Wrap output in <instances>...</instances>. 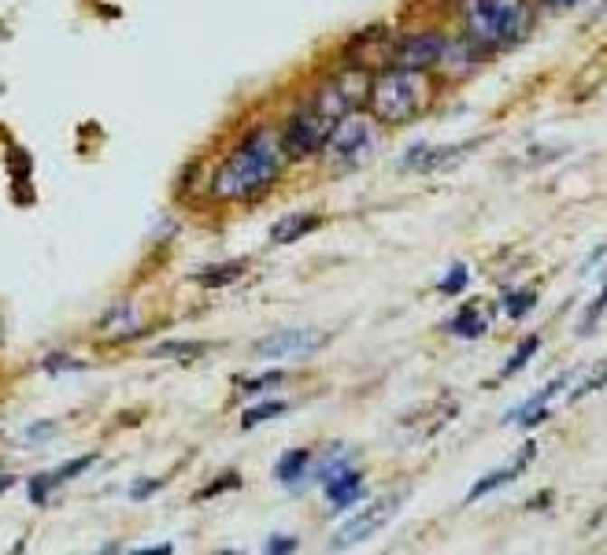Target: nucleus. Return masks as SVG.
Returning <instances> with one entry per match:
<instances>
[{"label": "nucleus", "mask_w": 607, "mask_h": 555, "mask_svg": "<svg viewBox=\"0 0 607 555\" xmlns=\"http://www.w3.org/2000/svg\"><path fill=\"white\" fill-rule=\"evenodd\" d=\"M311 466V456L304 452V448H297V452H286L278 459V466H274V478L278 482H286V485H297L300 478H304V470Z\"/></svg>", "instance_id": "obj_14"}, {"label": "nucleus", "mask_w": 607, "mask_h": 555, "mask_svg": "<svg viewBox=\"0 0 607 555\" xmlns=\"http://www.w3.org/2000/svg\"><path fill=\"white\" fill-rule=\"evenodd\" d=\"M463 23H467V42L474 49H485V52L511 49L530 33V5L526 0H467Z\"/></svg>", "instance_id": "obj_4"}, {"label": "nucleus", "mask_w": 607, "mask_h": 555, "mask_svg": "<svg viewBox=\"0 0 607 555\" xmlns=\"http://www.w3.org/2000/svg\"><path fill=\"white\" fill-rule=\"evenodd\" d=\"M444 49H449V37L444 33H412V37H400V42H393L385 63L389 67H412V71H433L444 56Z\"/></svg>", "instance_id": "obj_6"}, {"label": "nucleus", "mask_w": 607, "mask_h": 555, "mask_svg": "<svg viewBox=\"0 0 607 555\" xmlns=\"http://www.w3.org/2000/svg\"><path fill=\"white\" fill-rule=\"evenodd\" d=\"M318 344L322 337H315L311 330H281V334L263 337L256 344V355L260 360H293V355H311Z\"/></svg>", "instance_id": "obj_8"}, {"label": "nucleus", "mask_w": 607, "mask_h": 555, "mask_svg": "<svg viewBox=\"0 0 607 555\" xmlns=\"http://www.w3.org/2000/svg\"><path fill=\"white\" fill-rule=\"evenodd\" d=\"M537 344H541L537 337H526V344H518V348L511 352V360L504 363V371H500V374H504V378H511V374H518V371H522L526 363H530V355L537 352Z\"/></svg>", "instance_id": "obj_17"}, {"label": "nucleus", "mask_w": 607, "mask_h": 555, "mask_svg": "<svg viewBox=\"0 0 607 555\" xmlns=\"http://www.w3.org/2000/svg\"><path fill=\"white\" fill-rule=\"evenodd\" d=\"M545 5H548V8H574L578 0H545Z\"/></svg>", "instance_id": "obj_23"}, {"label": "nucleus", "mask_w": 607, "mask_h": 555, "mask_svg": "<svg viewBox=\"0 0 607 555\" xmlns=\"http://www.w3.org/2000/svg\"><path fill=\"white\" fill-rule=\"evenodd\" d=\"M241 270H245V263H219V267H204V270L196 274V282H200V286H208V289H215V286L237 282Z\"/></svg>", "instance_id": "obj_15"}, {"label": "nucleus", "mask_w": 607, "mask_h": 555, "mask_svg": "<svg viewBox=\"0 0 607 555\" xmlns=\"http://www.w3.org/2000/svg\"><path fill=\"white\" fill-rule=\"evenodd\" d=\"M530 459H534V445H526L522 448V456L511 463V466H504V470H493V474H485V478L467 493V500L474 503V500H481V496H489V493H497V489H504V485H511L515 478H518V474L526 470V466H530Z\"/></svg>", "instance_id": "obj_11"}, {"label": "nucleus", "mask_w": 607, "mask_h": 555, "mask_svg": "<svg viewBox=\"0 0 607 555\" xmlns=\"http://www.w3.org/2000/svg\"><path fill=\"white\" fill-rule=\"evenodd\" d=\"M367 86H371L367 74H363L359 67H352V71L330 78L311 100H304L286 123V130H281L289 160H308V155L322 152V145H327V137L334 134V127L345 115L359 111V104L367 100Z\"/></svg>", "instance_id": "obj_2"}, {"label": "nucleus", "mask_w": 607, "mask_h": 555, "mask_svg": "<svg viewBox=\"0 0 607 555\" xmlns=\"http://www.w3.org/2000/svg\"><path fill=\"white\" fill-rule=\"evenodd\" d=\"M267 551L278 555V551H297V537H270L267 541Z\"/></svg>", "instance_id": "obj_21"}, {"label": "nucleus", "mask_w": 607, "mask_h": 555, "mask_svg": "<svg viewBox=\"0 0 607 555\" xmlns=\"http://www.w3.org/2000/svg\"><path fill=\"white\" fill-rule=\"evenodd\" d=\"M534 300H537L534 289H526V293H507V296H504V311L511 315V319H522V315L534 307Z\"/></svg>", "instance_id": "obj_19"}, {"label": "nucleus", "mask_w": 607, "mask_h": 555, "mask_svg": "<svg viewBox=\"0 0 607 555\" xmlns=\"http://www.w3.org/2000/svg\"><path fill=\"white\" fill-rule=\"evenodd\" d=\"M315 226H318V215H308V212L286 215L281 222L270 226V241H274V245H293V241H300L304 233H311Z\"/></svg>", "instance_id": "obj_12"}, {"label": "nucleus", "mask_w": 607, "mask_h": 555, "mask_svg": "<svg viewBox=\"0 0 607 555\" xmlns=\"http://www.w3.org/2000/svg\"><path fill=\"white\" fill-rule=\"evenodd\" d=\"M322 496H327V503L334 511H348L363 496V474L352 470V466H345L341 474H334V478L322 482Z\"/></svg>", "instance_id": "obj_9"}, {"label": "nucleus", "mask_w": 607, "mask_h": 555, "mask_svg": "<svg viewBox=\"0 0 607 555\" xmlns=\"http://www.w3.org/2000/svg\"><path fill=\"white\" fill-rule=\"evenodd\" d=\"M322 148H327V160L334 171H356L378 152V123L371 115L352 111L334 127V134L327 137Z\"/></svg>", "instance_id": "obj_5"}, {"label": "nucleus", "mask_w": 607, "mask_h": 555, "mask_svg": "<svg viewBox=\"0 0 607 555\" xmlns=\"http://www.w3.org/2000/svg\"><path fill=\"white\" fill-rule=\"evenodd\" d=\"M278 381H281V371H274V374H263V378H256V381H249L245 389H249L252 396H260L263 389H270V385H278Z\"/></svg>", "instance_id": "obj_20"}, {"label": "nucleus", "mask_w": 607, "mask_h": 555, "mask_svg": "<svg viewBox=\"0 0 607 555\" xmlns=\"http://www.w3.org/2000/svg\"><path fill=\"white\" fill-rule=\"evenodd\" d=\"M156 489H159V482H148V485H134V489H130V496H134V500H145V496H152Z\"/></svg>", "instance_id": "obj_22"}, {"label": "nucleus", "mask_w": 607, "mask_h": 555, "mask_svg": "<svg viewBox=\"0 0 607 555\" xmlns=\"http://www.w3.org/2000/svg\"><path fill=\"white\" fill-rule=\"evenodd\" d=\"M449 330H452L456 337H467V341H474V337H481V334H485V315H481L474 304H463V307L452 315Z\"/></svg>", "instance_id": "obj_13"}, {"label": "nucleus", "mask_w": 607, "mask_h": 555, "mask_svg": "<svg viewBox=\"0 0 607 555\" xmlns=\"http://www.w3.org/2000/svg\"><path fill=\"white\" fill-rule=\"evenodd\" d=\"M393 507H396V496H385V500L371 503L367 511H359V514H352V519H345L337 526V533H334V548H352L359 541H367L371 533H378L393 519Z\"/></svg>", "instance_id": "obj_7"}, {"label": "nucleus", "mask_w": 607, "mask_h": 555, "mask_svg": "<svg viewBox=\"0 0 607 555\" xmlns=\"http://www.w3.org/2000/svg\"><path fill=\"white\" fill-rule=\"evenodd\" d=\"M12 482H15L12 474H0V493H5V489H12Z\"/></svg>", "instance_id": "obj_24"}, {"label": "nucleus", "mask_w": 607, "mask_h": 555, "mask_svg": "<svg viewBox=\"0 0 607 555\" xmlns=\"http://www.w3.org/2000/svg\"><path fill=\"white\" fill-rule=\"evenodd\" d=\"M97 463V456H82V459H71V463H63V466H56L52 474H37V478L30 482V500L33 503H45V496L52 493V489H60L67 478H78L82 470H90Z\"/></svg>", "instance_id": "obj_10"}, {"label": "nucleus", "mask_w": 607, "mask_h": 555, "mask_svg": "<svg viewBox=\"0 0 607 555\" xmlns=\"http://www.w3.org/2000/svg\"><path fill=\"white\" fill-rule=\"evenodd\" d=\"M286 160L289 152L281 141V130L252 127L212 174V196L223 204H249L281 178Z\"/></svg>", "instance_id": "obj_1"}, {"label": "nucleus", "mask_w": 607, "mask_h": 555, "mask_svg": "<svg viewBox=\"0 0 607 555\" xmlns=\"http://www.w3.org/2000/svg\"><path fill=\"white\" fill-rule=\"evenodd\" d=\"M433 74L412 67H385L367 86V111L378 127H403L433 104Z\"/></svg>", "instance_id": "obj_3"}, {"label": "nucleus", "mask_w": 607, "mask_h": 555, "mask_svg": "<svg viewBox=\"0 0 607 555\" xmlns=\"http://www.w3.org/2000/svg\"><path fill=\"white\" fill-rule=\"evenodd\" d=\"M467 282H470V270H467L463 263H456V267H452V270L437 282V289H441L444 296H456V293H463V286H467Z\"/></svg>", "instance_id": "obj_18"}, {"label": "nucleus", "mask_w": 607, "mask_h": 555, "mask_svg": "<svg viewBox=\"0 0 607 555\" xmlns=\"http://www.w3.org/2000/svg\"><path fill=\"white\" fill-rule=\"evenodd\" d=\"M278 415H286V404H281V400L256 404V408H249L245 415H241V426H245V429H252V426H260V422H267V419H278Z\"/></svg>", "instance_id": "obj_16"}]
</instances>
